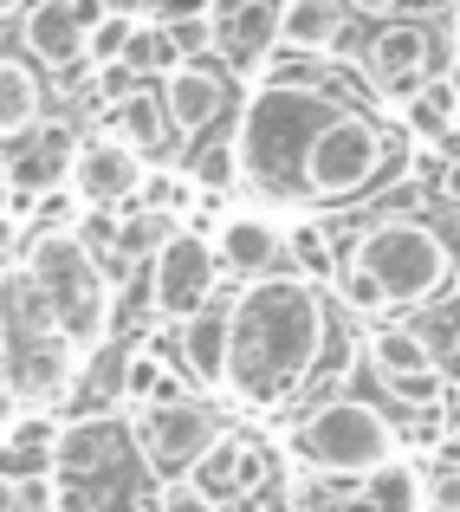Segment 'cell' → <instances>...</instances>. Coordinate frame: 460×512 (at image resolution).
<instances>
[{
	"label": "cell",
	"mask_w": 460,
	"mask_h": 512,
	"mask_svg": "<svg viewBox=\"0 0 460 512\" xmlns=\"http://www.w3.org/2000/svg\"><path fill=\"white\" fill-rule=\"evenodd\" d=\"M337 325L331 299L305 273L253 279L234 299V331H227V396L253 415H279L318 389L331 363Z\"/></svg>",
	"instance_id": "6da1fadb"
},
{
	"label": "cell",
	"mask_w": 460,
	"mask_h": 512,
	"mask_svg": "<svg viewBox=\"0 0 460 512\" xmlns=\"http://www.w3.org/2000/svg\"><path fill=\"white\" fill-rule=\"evenodd\" d=\"M344 111L331 91L318 85H273L266 78L260 91L247 98L234 130V150H240V182L266 201H305V163H311V143L324 137V124Z\"/></svg>",
	"instance_id": "7a4b0ae2"
},
{
	"label": "cell",
	"mask_w": 460,
	"mask_h": 512,
	"mask_svg": "<svg viewBox=\"0 0 460 512\" xmlns=\"http://www.w3.org/2000/svg\"><path fill=\"white\" fill-rule=\"evenodd\" d=\"M0 338H7V415H46L65 402L85 376V350L65 338L46 292L33 286L20 253H7V305H0Z\"/></svg>",
	"instance_id": "3957f363"
},
{
	"label": "cell",
	"mask_w": 460,
	"mask_h": 512,
	"mask_svg": "<svg viewBox=\"0 0 460 512\" xmlns=\"http://www.w3.org/2000/svg\"><path fill=\"white\" fill-rule=\"evenodd\" d=\"M26 273L46 292V305L65 325V338L85 350V363H91L104 350V338H111V279H104V260L72 227V234H39L33 247H26Z\"/></svg>",
	"instance_id": "277c9868"
},
{
	"label": "cell",
	"mask_w": 460,
	"mask_h": 512,
	"mask_svg": "<svg viewBox=\"0 0 460 512\" xmlns=\"http://www.w3.org/2000/svg\"><path fill=\"white\" fill-rule=\"evenodd\" d=\"M292 448L305 454V467L318 480H363L396 461L402 435L389 428L383 409H370L357 396H331V402H311V415L292 428Z\"/></svg>",
	"instance_id": "5b68a950"
},
{
	"label": "cell",
	"mask_w": 460,
	"mask_h": 512,
	"mask_svg": "<svg viewBox=\"0 0 460 512\" xmlns=\"http://www.w3.org/2000/svg\"><path fill=\"white\" fill-rule=\"evenodd\" d=\"M357 266L383 279L389 305H428L454 279V247L415 214H383L357 234Z\"/></svg>",
	"instance_id": "8992f818"
},
{
	"label": "cell",
	"mask_w": 460,
	"mask_h": 512,
	"mask_svg": "<svg viewBox=\"0 0 460 512\" xmlns=\"http://www.w3.org/2000/svg\"><path fill=\"white\" fill-rule=\"evenodd\" d=\"M124 422H130V441H137L143 467L156 474V487L188 480L208 461L214 441L227 435L221 409H214L208 396H195V389H175V396H156V402H143V409H124Z\"/></svg>",
	"instance_id": "52a82bcc"
},
{
	"label": "cell",
	"mask_w": 460,
	"mask_h": 512,
	"mask_svg": "<svg viewBox=\"0 0 460 512\" xmlns=\"http://www.w3.org/2000/svg\"><path fill=\"white\" fill-rule=\"evenodd\" d=\"M396 169V150H389L383 124H370L363 111H337L324 124V137L311 143V163H305V201H357L363 188H376L383 175Z\"/></svg>",
	"instance_id": "ba28073f"
},
{
	"label": "cell",
	"mask_w": 460,
	"mask_h": 512,
	"mask_svg": "<svg viewBox=\"0 0 460 512\" xmlns=\"http://www.w3.org/2000/svg\"><path fill=\"white\" fill-rule=\"evenodd\" d=\"M221 273L227 266H221V253H214V240L201 234V227H175V234L150 253V305H156V318L188 325L195 312H208Z\"/></svg>",
	"instance_id": "9c48e42d"
},
{
	"label": "cell",
	"mask_w": 460,
	"mask_h": 512,
	"mask_svg": "<svg viewBox=\"0 0 460 512\" xmlns=\"http://www.w3.org/2000/svg\"><path fill=\"white\" fill-rule=\"evenodd\" d=\"M428 59H435V39H428L422 20H383L370 39V52H363V72H370V85L383 91V98L409 104L415 91L428 85Z\"/></svg>",
	"instance_id": "30bf717a"
},
{
	"label": "cell",
	"mask_w": 460,
	"mask_h": 512,
	"mask_svg": "<svg viewBox=\"0 0 460 512\" xmlns=\"http://www.w3.org/2000/svg\"><path fill=\"white\" fill-rule=\"evenodd\" d=\"M188 480H195V487L208 493L221 512L227 506H253L266 487H273V454H266V441L234 435V428H227V435L208 448V461H201Z\"/></svg>",
	"instance_id": "8fae6325"
},
{
	"label": "cell",
	"mask_w": 460,
	"mask_h": 512,
	"mask_svg": "<svg viewBox=\"0 0 460 512\" xmlns=\"http://www.w3.org/2000/svg\"><path fill=\"white\" fill-rule=\"evenodd\" d=\"M143 182H150L143 156L130 150V143H117L111 130L91 137L85 150H78V163H72V195L85 201V208H137Z\"/></svg>",
	"instance_id": "7c38bea8"
},
{
	"label": "cell",
	"mask_w": 460,
	"mask_h": 512,
	"mask_svg": "<svg viewBox=\"0 0 460 512\" xmlns=\"http://www.w3.org/2000/svg\"><path fill=\"white\" fill-rule=\"evenodd\" d=\"M214 253H221L227 279H273V266L286 260V227L273 214H227L214 227Z\"/></svg>",
	"instance_id": "4fadbf2b"
},
{
	"label": "cell",
	"mask_w": 460,
	"mask_h": 512,
	"mask_svg": "<svg viewBox=\"0 0 460 512\" xmlns=\"http://www.w3.org/2000/svg\"><path fill=\"white\" fill-rule=\"evenodd\" d=\"M273 46H286V0H240L221 13V59L234 72H260Z\"/></svg>",
	"instance_id": "5bb4252c"
},
{
	"label": "cell",
	"mask_w": 460,
	"mask_h": 512,
	"mask_svg": "<svg viewBox=\"0 0 460 512\" xmlns=\"http://www.w3.org/2000/svg\"><path fill=\"white\" fill-rule=\"evenodd\" d=\"M85 13H78V0H33V7L20 13V39L26 52H33L39 65H52V72H65V65H85Z\"/></svg>",
	"instance_id": "9a60e30c"
},
{
	"label": "cell",
	"mask_w": 460,
	"mask_h": 512,
	"mask_svg": "<svg viewBox=\"0 0 460 512\" xmlns=\"http://www.w3.org/2000/svg\"><path fill=\"white\" fill-rule=\"evenodd\" d=\"M162 104H169L175 137H201V130L227 111V78L214 72V65H201V59L195 65H175V72L162 78Z\"/></svg>",
	"instance_id": "2e32d148"
},
{
	"label": "cell",
	"mask_w": 460,
	"mask_h": 512,
	"mask_svg": "<svg viewBox=\"0 0 460 512\" xmlns=\"http://www.w3.org/2000/svg\"><path fill=\"white\" fill-rule=\"evenodd\" d=\"M227 331H234V299H214L182 325V357L201 396H227Z\"/></svg>",
	"instance_id": "e0dca14e"
},
{
	"label": "cell",
	"mask_w": 460,
	"mask_h": 512,
	"mask_svg": "<svg viewBox=\"0 0 460 512\" xmlns=\"http://www.w3.org/2000/svg\"><path fill=\"white\" fill-rule=\"evenodd\" d=\"M59 441L65 422L52 415H7V480H59Z\"/></svg>",
	"instance_id": "ac0fdd59"
},
{
	"label": "cell",
	"mask_w": 460,
	"mask_h": 512,
	"mask_svg": "<svg viewBox=\"0 0 460 512\" xmlns=\"http://www.w3.org/2000/svg\"><path fill=\"white\" fill-rule=\"evenodd\" d=\"M130 441V422H104V415H78V422H65V441H59V474H104V467L124 454Z\"/></svg>",
	"instance_id": "d6986e66"
},
{
	"label": "cell",
	"mask_w": 460,
	"mask_h": 512,
	"mask_svg": "<svg viewBox=\"0 0 460 512\" xmlns=\"http://www.w3.org/2000/svg\"><path fill=\"white\" fill-rule=\"evenodd\" d=\"M39 124H46V85L20 52H7L0 59V130H7V143H20Z\"/></svg>",
	"instance_id": "ffe728a7"
},
{
	"label": "cell",
	"mask_w": 460,
	"mask_h": 512,
	"mask_svg": "<svg viewBox=\"0 0 460 512\" xmlns=\"http://www.w3.org/2000/svg\"><path fill=\"white\" fill-rule=\"evenodd\" d=\"M111 137H117V143H130L137 156H156L162 143L175 137L169 104H162V85H137L124 104H111Z\"/></svg>",
	"instance_id": "44dd1931"
},
{
	"label": "cell",
	"mask_w": 460,
	"mask_h": 512,
	"mask_svg": "<svg viewBox=\"0 0 460 512\" xmlns=\"http://www.w3.org/2000/svg\"><path fill=\"white\" fill-rule=\"evenodd\" d=\"M350 512H428V480L409 461H389L376 474L350 480Z\"/></svg>",
	"instance_id": "7402d4cb"
},
{
	"label": "cell",
	"mask_w": 460,
	"mask_h": 512,
	"mask_svg": "<svg viewBox=\"0 0 460 512\" xmlns=\"http://www.w3.org/2000/svg\"><path fill=\"white\" fill-rule=\"evenodd\" d=\"M402 111V130H409L415 143H448L460 130V85L454 78H428L422 91H415L409 104H396Z\"/></svg>",
	"instance_id": "603a6c76"
},
{
	"label": "cell",
	"mask_w": 460,
	"mask_h": 512,
	"mask_svg": "<svg viewBox=\"0 0 460 512\" xmlns=\"http://www.w3.org/2000/svg\"><path fill=\"white\" fill-rule=\"evenodd\" d=\"M337 39H344V7L337 0H286V52L318 59V52H337Z\"/></svg>",
	"instance_id": "cb8c5ba5"
},
{
	"label": "cell",
	"mask_w": 460,
	"mask_h": 512,
	"mask_svg": "<svg viewBox=\"0 0 460 512\" xmlns=\"http://www.w3.org/2000/svg\"><path fill=\"white\" fill-rule=\"evenodd\" d=\"M370 363H376V376H409V370H441V350L409 325H376L370 331Z\"/></svg>",
	"instance_id": "d4e9b609"
},
{
	"label": "cell",
	"mask_w": 460,
	"mask_h": 512,
	"mask_svg": "<svg viewBox=\"0 0 460 512\" xmlns=\"http://www.w3.org/2000/svg\"><path fill=\"white\" fill-rule=\"evenodd\" d=\"M286 260L299 266L305 279H337V247H331V227L324 221H292L286 227Z\"/></svg>",
	"instance_id": "484cf974"
},
{
	"label": "cell",
	"mask_w": 460,
	"mask_h": 512,
	"mask_svg": "<svg viewBox=\"0 0 460 512\" xmlns=\"http://www.w3.org/2000/svg\"><path fill=\"white\" fill-rule=\"evenodd\" d=\"M169 383H182V376H169V363H162L150 344L130 350V363H124V409H143V402L169 396Z\"/></svg>",
	"instance_id": "4316f807"
},
{
	"label": "cell",
	"mask_w": 460,
	"mask_h": 512,
	"mask_svg": "<svg viewBox=\"0 0 460 512\" xmlns=\"http://www.w3.org/2000/svg\"><path fill=\"white\" fill-rule=\"evenodd\" d=\"M188 182H195L201 195H234V182H240V150H234V137L208 143V150L188 163Z\"/></svg>",
	"instance_id": "83f0119b"
},
{
	"label": "cell",
	"mask_w": 460,
	"mask_h": 512,
	"mask_svg": "<svg viewBox=\"0 0 460 512\" xmlns=\"http://www.w3.org/2000/svg\"><path fill=\"white\" fill-rule=\"evenodd\" d=\"M169 26V46L182 65H195L201 52H221V13H182V20H162Z\"/></svg>",
	"instance_id": "f1b7e54d"
},
{
	"label": "cell",
	"mask_w": 460,
	"mask_h": 512,
	"mask_svg": "<svg viewBox=\"0 0 460 512\" xmlns=\"http://www.w3.org/2000/svg\"><path fill=\"white\" fill-rule=\"evenodd\" d=\"M383 389H389V402H402V409L428 415V409H441V396H448V370H409V376H383Z\"/></svg>",
	"instance_id": "f546056e"
},
{
	"label": "cell",
	"mask_w": 460,
	"mask_h": 512,
	"mask_svg": "<svg viewBox=\"0 0 460 512\" xmlns=\"http://www.w3.org/2000/svg\"><path fill=\"white\" fill-rule=\"evenodd\" d=\"M130 33H137V20H130V13H104V20L85 33V65H91V72H98V65H124Z\"/></svg>",
	"instance_id": "4dcf8cb0"
},
{
	"label": "cell",
	"mask_w": 460,
	"mask_h": 512,
	"mask_svg": "<svg viewBox=\"0 0 460 512\" xmlns=\"http://www.w3.org/2000/svg\"><path fill=\"white\" fill-rule=\"evenodd\" d=\"M337 299H344L350 312H363V318H370V312H389V292H383V279H376L370 266H357V260H350L344 273H337Z\"/></svg>",
	"instance_id": "1f68e13d"
},
{
	"label": "cell",
	"mask_w": 460,
	"mask_h": 512,
	"mask_svg": "<svg viewBox=\"0 0 460 512\" xmlns=\"http://www.w3.org/2000/svg\"><path fill=\"white\" fill-rule=\"evenodd\" d=\"M150 512H221V506H214L195 480H169V487L150 493Z\"/></svg>",
	"instance_id": "d6a6232c"
},
{
	"label": "cell",
	"mask_w": 460,
	"mask_h": 512,
	"mask_svg": "<svg viewBox=\"0 0 460 512\" xmlns=\"http://www.w3.org/2000/svg\"><path fill=\"white\" fill-rule=\"evenodd\" d=\"M292 512H350V500H331L318 480H299L292 487Z\"/></svg>",
	"instance_id": "836d02e7"
},
{
	"label": "cell",
	"mask_w": 460,
	"mask_h": 512,
	"mask_svg": "<svg viewBox=\"0 0 460 512\" xmlns=\"http://www.w3.org/2000/svg\"><path fill=\"white\" fill-rule=\"evenodd\" d=\"M162 7V20H182V13H214L221 0H156Z\"/></svg>",
	"instance_id": "e575fe53"
},
{
	"label": "cell",
	"mask_w": 460,
	"mask_h": 512,
	"mask_svg": "<svg viewBox=\"0 0 460 512\" xmlns=\"http://www.w3.org/2000/svg\"><path fill=\"white\" fill-rule=\"evenodd\" d=\"M350 13H370V20H389V13H402V0H344Z\"/></svg>",
	"instance_id": "d590c367"
},
{
	"label": "cell",
	"mask_w": 460,
	"mask_h": 512,
	"mask_svg": "<svg viewBox=\"0 0 460 512\" xmlns=\"http://www.w3.org/2000/svg\"><path fill=\"white\" fill-rule=\"evenodd\" d=\"M435 7H441V0H402V20H428Z\"/></svg>",
	"instance_id": "8d00e7d4"
},
{
	"label": "cell",
	"mask_w": 460,
	"mask_h": 512,
	"mask_svg": "<svg viewBox=\"0 0 460 512\" xmlns=\"http://www.w3.org/2000/svg\"><path fill=\"white\" fill-rule=\"evenodd\" d=\"M441 195H448V201H460V163H448V182H441Z\"/></svg>",
	"instance_id": "74e56055"
},
{
	"label": "cell",
	"mask_w": 460,
	"mask_h": 512,
	"mask_svg": "<svg viewBox=\"0 0 460 512\" xmlns=\"http://www.w3.org/2000/svg\"><path fill=\"white\" fill-rule=\"evenodd\" d=\"M85 512H98V506H85Z\"/></svg>",
	"instance_id": "f35d334b"
}]
</instances>
